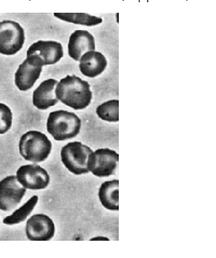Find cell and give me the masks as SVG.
Listing matches in <instances>:
<instances>
[{
  "instance_id": "cell-6",
  "label": "cell",
  "mask_w": 216,
  "mask_h": 258,
  "mask_svg": "<svg viewBox=\"0 0 216 258\" xmlns=\"http://www.w3.org/2000/svg\"><path fill=\"white\" fill-rule=\"evenodd\" d=\"M64 56L62 44L55 41H38L27 50V58L39 66L58 63Z\"/></svg>"
},
{
  "instance_id": "cell-9",
  "label": "cell",
  "mask_w": 216,
  "mask_h": 258,
  "mask_svg": "<svg viewBox=\"0 0 216 258\" xmlns=\"http://www.w3.org/2000/svg\"><path fill=\"white\" fill-rule=\"evenodd\" d=\"M27 188L20 184L16 176H9L0 181V210L11 211L22 201Z\"/></svg>"
},
{
  "instance_id": "cell-11",
  "label": "cell",
  "mask_w": 216,
  "mask_h": 258,
  "mask_svg": "<svg viewBox=\"0 0 216 258\" xmlns=\"http://www.w3.org/2000/svg\"><path fill=\"white\" fill-rule=\"evenodd\" d=\"M95 50L94 38L87 30H76L70 35L68 42V54L73 60H80L87 52Z\"/></svg>"
},
{
  "instance_id": "cell-19",
  "label": "cell",
  "mask_w": 216,
  "mask_h": 258,
  "mask_svg": "<svg viewBox=\"0 0 216 258\" xmlns=\"http://www.w3.org/2000/svg\"><path fill=\"white\" fill-rule=\"evenodd\" d=\"M13 114L10 107L0 103V135H4L12 128Z\"/></svg>"
},
{
  "instance_id": "cell-7",
  "label": "cell",
  "mask_w": 216,
  "mask_h": 258,
  "mask_svg": "<svg viewBox=\"0 0 216 258\" xmlns=\"http://www.w3.org/2000/svg\"><path fill=\"white\" fill-rule=\"evenodd\" d=\"M119 161V155L114 150L98 149L90 154L88 168L97 177H109L116 173Z\"/></svg>"
},
{
  "instance_id": "cell-5",
  "label": "cell",
  "mask_w": 216,
  "mask_h": 258,
  "mask_svg": "<svg viewBox=\"0 0 216 258\" xmlns=\"http://www.w3.org/2000/svg\"><path fill=\"white\" fill-rule=\"evenodd\" d=\"M25 31L18 23L13 21L0 22V53L13 56L23 48L25 43Z\"/></svg>"
},
{
  "instance_id": "cell-2",
  "label": "cell",
  "mask_w": 216,
  "mask_h": 258,
  "mask_svg": "<svg viewBox=\"0 0 216 258\" xmlns=\"http://www.w3.org/2000/svg\"><path fill=\"white\" fill-rule=\"evenodd\" d=\"M82 121L77 115L67 110L52 112L47 122L48 133L57 141L76 138L80 132Z\"/></svg>"
},
{
  "instance_id": "cell-15",
  "label": "cell",
  "mask_w": 216,
  "mask_h": 258,
  "mask_svg": "<svg viewBox=\"0 0 216 258\" xmlns=\"http://www.w3.org/2000/svg\"><path fill=\"white\" fill-rule=\"evenodd\" d=\"M119 181H107L101 185L99 189V201L107 210H119Z\"/></svg>"
},
{
  "instance_id": "cell-14",
  "label": "cell",
  "mask_w": 216,
  "mask_h": 258,
  "mask_svg": "<svg viewBox=\"0 0 216 258\" xmlns=\"http://www.w3.org/2000/svg\"><path fill=\"white\" fill-rule=\"evenodd\" d=\"M81 73L88 78L99 76L106 69L107 60L105 56L99 52L89 51L83 55L79 60Z\"/></svg>"
},
{
  "instance_id": "cell-4",
  "label": "cell",
  "mask_w": 216,
  "mask_h": 258,
  "mask_svg": "<svg viewBox=\"0 0 216 258\" xmlns=\"http://www.w3.org/2000/svg\"><path fill=\"white\" fill-rule=\"evenodd\" d=\"M92 150L81 142L69 143L62 147L61 159L64 167L75 175L86 174L89 173L88 160Z\"/></svg>"
},
{
  "instance_id": "cell-16",
  "label": "cell",
  "mask_w": 216,
  "mask_h": 258,
  "mask_svg": "<svg viewBox=\"0 0 216 258\" xmlns=\"http://www.w3.org/2000/svg\"><path fill=\"white\" fill-rule=\"evenodd\" d=\"M38 197L35 195L32 197L25 204L14 212L11 216L3 219V223L6 225H15L24 222L33 211L35 206L38 204Z\"/></svg>"
},
{
  "instance_id": "cell-12",
  "label": "cell",
  "mask_w": 216,
  "mask_h": 258,
  "mask_svg": "<svg viewBox=\"0 0 216 258\" xmlns=\"http://www.w3.org/2000/svg\"><path fill=\"white\" fill-rule=\"evenodd\" d=\"M42 66L26 59L15 72V83L21 91H27L35 85L42 72Z\"/></svg>"
},
{
  "instance_id": "cell-13",
  "label": "cell",
  "mask_w": 216,
  "mask_h": 258,
  "mask_svg": "<svg viewBox=\"0 0 216 258\" xmlns=\"http://www.w3.org/2000/svg\"><path fill=\"white\" fill-rule=\"evenodd\" d=\"M58 83L55 79L45 80L34 91L32 102L38 110H47L59 102L55 93Z\"/></svg>"
},
{
  "instance_id": "cell-18",
  "label": "cell",
  "mask_w": 216,
  "mask_h": 258,
  "mask_svg": "<svg viewBox=\"0 0 216 258\" xmlns=\"http://www.w3.org/2000/svg\"><path fill=\"white\" fill-rule=\"evenodd\" d=\"M96 113L102 120L110 122H119V100H110L102 103L96 107Z\"/></svg>"
},
{
  "instance_id": "cell-1",
  "label": "cell",
  "mask_w": 216,
  "mask_h": 258,
  "mask_svg": "<svg viewBox=\"0 0 216 258\" xmlns=\"http://www.w3.org/2000/svg\"><path fill=\"white\" fill-rule=\"evenodd\" d=\"M55 93L59 101L76 110L86 108L92 99L90 84L76 75H67L62 78Z\"/></svg>"
},
{
  "instance_id": "cell-10",
  "label": "cell",
  "mask_w": 216,
  "mask_h": 258,
  "mask_svg": "<svg viewBox=\"0 0 216 258\" xmlns=\"http://www.w3.org/2000/svg\"><path fill=\"white\" fill-rule=\"evenodd\" d=\"M55 231L54 222L47 215H34L27 221L26 233L29 240H50L54 236Z\"/></svg>"
},
{
  "instance_id": "cell-8",
  "label": "cell",
  "mask_w": 216,
  "mask_h": 258,
  "mask_svg": "<svg viewBox=\"0 0 216 258\" xmlns=\"http://www.w3.org/2000/svg\"><path fill=\"white\" fill-rule=\"evenodd\" d=\"M17 179L27 189H45L50 182V175L38 164L23 165L17 171Z\"/></svg>"
},
{
  "instance_id": "cell-17",
  "label": "cell",
  "mask_w": 216,
  "mask_h": 258,
  "mask_svg": "<svg viewBox=\"0 0 216 258\" xmlns=\"http://www.w3.org/2000/svg\"><path fill=\"white\" fill-rule=\"evenodd\" d=\"M54 16L65 22L86 27H93L102 22V18L85 13H54Z\"/></svg>"
},
{
  "instance_id": "cell-3",
  "label": "cell",
  "mask_w": 216,
  "mask_h": 258,
  "mask_svg": "<svg viewBox=\"0 0 216 258\" xmlns=\"http://www.w3.org/2000/svg\"><path fill=\"white\" fill-rule=\"evenodd\" d=\"M52 145L47 135L38 131H30L20 140V154L26 161L40 163L47 160L51 153Z\"/></svg>"
}]
</instances>
